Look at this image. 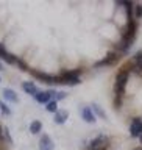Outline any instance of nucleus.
Returning <instances> with one entry per match:
<instances>
[{"label":"nucleus","mask_w":142,"mask_h":150,"mask_svg":"<svg viewBox=\"0 0 142 150\" xmlns=\"http://www.w3.org/2000/svg\"><path fill=\"white\" fill-rule=\"evenodd\" d=\"M138 141H139V144H141V145H142V136H141V138H139V139H138Z\"/></svg>","instance_id":"15"},{"label":"nucleus","mask_w":142,"mask_h":150,"mask_svg":"<svg viewBox=\"0 0 142 150\" xmlns=\"http://www.w3.org/2000/svg\"><path fill=\"white\" fill-rule=\"evenodd\" d=\"M45 110H47V112H53V114H55V112L59 110V108H58V102H56V100L49 102V103L45 105Z\"/></svg>","instance_id":"11"},{"label":"nucleus","mask_w":142,"mask_h":150,"mask_svg":"<svg viewBox=\"0 0 142 150\" xmlns=\"http://www.w3.org/2000/svg\"><path fill=\"white\" fill-rule=\"evenodd\" d=\"M128 131L133 139H139L142 136V117L141 116H133L128 122Z\"/></svg>","instance_id":"1"},{"label":"nucleus","mask_w":142,"mask_h":150,"mask_svg":"<svg viewBox=\"0 0 142 150\" xmlns=\"http://www.w3.org/2000/svg\"><path fill=\"white\" fill-rule=\"evenodd\" d=\"M37 145H39V150H55V142H53V139H52L49 134H45V133L41 134Z\"/></svg>","instance_id":"4"},{"label":"nucleus","mask_w":142,"mask_h":150,"mask_svg":"<svg viewBox=\"0 0 142 150\" xmlns=\"http://www.w3.org/2000/svg\"><path fill=\"white\" fill-rule=\"evenodd\" d=\"M20 86H22V91L25 92V94H28V96H31V97H35L36 94L39 92V89H37L36 83H35V81H30V80H25V81H22Z\"/></svg>","instance_id":"5"},{"label":"nucleus","mask_w":142,"mask_h":150,"mask_svg":"<svg viewBox=\"0 0 142 150\" xmlns=\"http://www.w3.org/2000/svg\"><path fill=\"white\" fill-rule=\"evenodd\" d=\"M2 96H3V98H5L6 102H11V103H19V96H17V92L14 91V89H11V88H3Z\"/></svg>","instance_id":"7"},{"label":"nucleus","mask_w":142,"mask_h":150,"mask_svg":"<svg viewBox=\"0 0 142 150\" xmlns=\"http://www.w3.org/2000/svg\"><path fill=\"white\" fill-rule=\"evenodd\" d=\"M92 108V111H94V114H95V117H98V119H102V120H108V114L105 112V110L98 105V103H92L91 105Z\"/></svg>","instance_id":"8"},{"label":"nucleus","mask_w":142,"mask_h":150,"mask_svg":"<svg viewBox=\"0 0 142 150\" xmlns=\"http://www.w3.org/2000/svg\"><path fill=\"white\" fill-rule=\"evenodd\" d=\"M133 14H134V19L136 21H141L142 19V3H134V8H133Z\"/></svg>","instance_id":"10"},{"label":"nucleus","mask_w":142,"mask_h":150,"mask_svg":"<svg viewBox=\"0 0 142 150\" xmlns=\"http://www.w3.org/2000/svg\"><path fill=\"white\" fill-rule=\"evenodd\" d=\"M0 83H2V77H0Z\"/></svg>","instance_id":"17"},{"label":"nucleus","mask_w":142,"mask_h":150,"mask_svg":"<svg viewBox=\"0 0 142 150\" xmlns=\"http://www.w3.org/2000/svg\"><path fill=\"white\" fill-rule=\"evenodd\" d=\"M0 70H3V64L2 63H0Z\"/></svg>","instance_id":"16"},{"label":"nucleus","mask_w":142,"mask_h":150,"mask_svg":"<svg viewBox=\"0 0 142 150\" xmlns=\"http://www.w3.org/2000/svg\"><path fill=\"white\" fill-rule=\"evenodd\" d=\"M28 131H30L33 136L41 134V131H42V122L41 120H33L31 124L28 125Z\"/></svg>","instance_id":"9"},{"label":"nucleus","mask_w":142,"mask_h":150,"mask_svg":"<svg viewBox=\"0 0 142 150\" xmlns=\"http://www.w3.org/2000/svg\"><path fill=\"white\" fill-rule=\"evenodd\" d=\"M67 96H69L67 91H56L55 92V100L61 102V100H64V98H67Z\"/></svg>","instance_id":"13"},{"label":"nucleus","mask_w":142,"mask_h":150,"mask_svg":"<svg viewBox=\"0 0 142 150\" xmlns=\"http://www.w3.org/2000/svg\"><path fill=\"white\" fill-rule=\"evenodd\" d=\"M55 92H56V89H44V91H39L36 94L35 97V102L36 103H39V105H47L49 102L52 100H55Z\"/></svg>","instance_id":"2"},{"label":"nucleus","mask_w":142,"mask_h":150,"mask_svg":"<svg viewBox=\"0 0 142 150\" xmlns=\"http://www.w3.org/2000/svg\"><path fill=\"white\" fill-rule=\"evenodd\" d=\"M80 116H81L83 122H86V124H89V125H94L97 122V117H95V114H94L91 105H83L81 108H80Z\"/></svg>","instance_id":"3"},{"label":"nucleus","mask_w":142,"mask_h":150,"mask_svg":"<svg viewBox=\"0 0 142 150\" xmlns=\"http://www.w3.org/2000/svg\"><path fill=\"white\" fill-rule=\"evenodd\" d=\"M130 150H142V145H138V147H131Z\"/></svg>","instance_id":"14"},{"label":"nucleus","mask_w":142,"mask_h":150,"mask_svg":"<svg viewBox=\"0 0 142 150\" xmlns=\"http://www.w3.org/2000/svg\"><path fill=\"white\" fill-rule=\"evenodd\" d=\"M69 119V111L67 110H58L53 114V122L56 125H64Z\"/></svg>","instance_id":"6"},{"label":"nucleus","mask_w":142,"mask_h":150,"mask_svg":"<svg viewBox=\"0 0 142 150\" xmlns=\"http://www.w3.org/2000/svg\"><path fill=\"white\" fill-rule=\"evenodd\" d=\"M0 111H2V114H5V116H11V108H9L3 100H0Z\"/></svg>","instance_id":"12"}]
</instances>
